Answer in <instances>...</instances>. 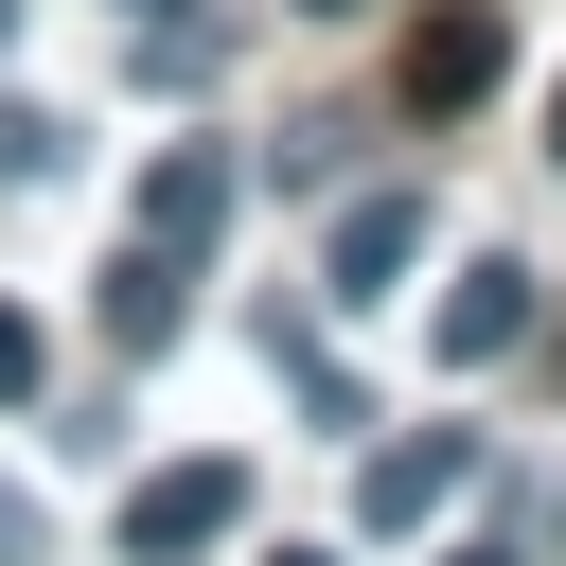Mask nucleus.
Listing matches in <instances>:
<instances>
[{
    "mask_svg": "<svg viewBox=\"0 0 566 566\" xmlns=\"http://www.w3.org/2000/svg\"><path fill=\"white\" fill-rule=\"evenodd\" d=\"M248 531V460H159L142 495H124V566H195V548H230Z\"/></svg>",
    "mask_w": 566,
    "mask_h": 566,
    "instance_id": "obj_1",
    "label": "nucleus"
},
{
    "mask_svg": "<svg viewBox=\"0 0 566 566\" xmlns=\"http://www.w3.org/2000/svg\"><path fill=\"white\" fill-rule=\"evenodd\" d=\"M495 71H513V18H495V0H442V18H407V53H389V88H407L424 124H442V106H478Z\"/></svg>",
    "mask_w": 566,
    "mask_h": 566,
    "instance_id": "obj_2",
    "label": "nucleus"
},
{
    "mask_svg": "<svg viewBox=\"0 0 566 566\" xmlns=\"http://www.w3.org/2000/svg\"><path fill=\"white\" fill-rule=\"evenodd\" d=\"M407 265H424V195H407V177L336 195V230H318V283H336V301H389Z\"/></svg>",
    "mask_w": 566,
    "mask_h": 566,
    "instance_id": "obj_3",
    "label": "nucleus"
},
{
    "mask_svg": "<svg viewBox=\"0 0 566 566\" xmlns=\"http://www.w3.org/2000/svg\"><path fill=\"white\" fill-rule=\"evenodd\" d=\"M230 195H248V177H230L212 142H159V159H142V248H177V265L230 248Z\"/></svg>",
    "mask_w": 566,
    "mask_h": 566,
    "instance_id": "obj_4",
    "label": "nucleus"
},
{
    "mask_svg": "<svg viewBox=\"0 0 566 566\" xmlns=\"http://www.w3.org/2000/svg\"><path fill=\"white\" fill-rule=\"evenodd\" d=\"M460 478H478V442H460V424H407L389 460H354V531H424Z\"/></svg>",
    "mask_w": 566,
    "mask_h": 566,
    "instance_id": "obj_5",
    "label": "nucleus"
},
{
    "mask_svg": "<svg viewBox=\"0 0 566 566\" xmlns=\"http://www.w3.org/2000/svg\"><path fill=\"white\" fill-rule=\"evenodd\" d=\"M513 336H531V265H513V248H478V265L442 283V371H495Z\"/></svg>",
    "mask_w": 566,
    "mask_h": 566,
    "instance_id": "obj_6",
    "label": "nucleus"
},
{
    "mask_svg": "<svg viewBox=\"0 0 566 566\" xmlns=\"http://www.w3.org/2000/svg\"><path fill=\"white\" fill-rule=\"evenodd\" d=\"M106 336H124V354H177V336H195V265H177V248H124V265H106Z\"/></svg>",
    "mask_w": 566,
    "mask_h": 566,
    "instance_id": "obj_7",
    "label": "nucleus"
},
{
    "mask_svg": "<svg viewBox=\"0 0 566 566\" xmlns=\"http://www.w3.org/2000/svg\"><path fill=\"white\" fill-rule=\"evenodd\" d=\"M18 177H53V124H35L18 88H0V195H18Z\"/></svg>",
    "mask_w": 566,
    "mask_h": 566,
    "instance_id": "obj_8",
    "label": "nucleus"
},
{
    "mask_svg": "<svg viewBox=\"0 0 566 566\" xmlns=\"http://www.w3.org/2000/svg\"><path fill=\"white\" fill-rule=\"evenodd\" d=\"M35 371H53V336H35V318H18V301H0V407H18V389H35Z\"/></svg>",
    "mask_w": 566,
    "mask_h": 566,
    "instance_id": "obj_9",
    "label": "nucleus"
},
{
    "mask_svg": "<svg viewBox=\"0 0 566 566\" xmlns=\"http://www.w3.org/2000/svg\"><path fill=\"white\" fill-rule=\"evenodd\" d=\"M0 548H35V495H18V478H0Z\"/></svg>",
    "mask_w": 566,
    "mask_h": 566,
    "instance_id": "obj_10",
    "label": "nucleus"
},
{
    "mask_svg": "<svg viewBox=\"0 0 566 566\" xmlns=\"http://www.w3.org/2000/svg\"><path fill=\"white\" fill-rule=\"evenodd\" d=\"M265 566H354V548H265Z\"/></svg>",
    "mask_w": 566,
    "mask_h": 566,
    "instance_id": "obj_11",
    "label": "nucleus"
},
{
    "mask_svg": "<svg viewBox=\"0 0 566 566\" xmlns=\"http://www.w3.org/2000/svg\"><path fill=\"white\" fill-rule=\"evenodd\" d=\"M442 566H513V548H495V531H478V548H442Z\"/></svg>",
    "mask_w": 566,
    "mask_h": 566,
    "instance_id": "obj_12",
    "label": "nucleus"
},
{
    "mask_svg": "<svg viewBox=\"0 0 566 566\" xmlns=\"http://www.w3.org/2000/svg\"><path fill=\"white\" fill-rule=\"evenodd\" d=\"M548 159H566V88H548Z\"/></svg>",
    "mask_w": 566,
    "mask_h": 566,
    "instance_id": "obj_13",
    "label": "nucleus"
},
{
    "mask_svg": "<svg viewBox=\"0 0 566 566\" xmlns=\"http://www.w3.org/2000/svg\"><path fill=\"white\" fill-rule=\"evenodd\" d=\"M0 53H18V0H0Z\"/></svg>",
    "mask_w": 566,
    "mask_h": 566,
    "instance_id": "obj_14",
    "label": "nucleus"
},
{
    "mask_svg": "<svg viewBox=\"0 0 566 566\" xmlns=\"http://www.w3.org/2000/svg\"><path fill=\"white\" fill-rule=\"evenodd\" d=\"M124 18H177V0H124Z\"/></svg>",
    "mask_w": 566,
    "mask_h": 566,
    "instance_id": "obj_15",
    "label": "nucleus"
},
{
    "mask_svg": "<svg viewBox=\"0 0 566 566\" xmlns=\"http://www.w3.org/2000/svg\"><path fill=\"white\" fill-rule=\"evenodd\" d=\"M301 18H354V0H301Z\"/></svg>",
    "mask_w": 566,
    "mask_h": 566,
    "instance_id": "obj_16",
    "label": "nucleus"
}]
</instances>
